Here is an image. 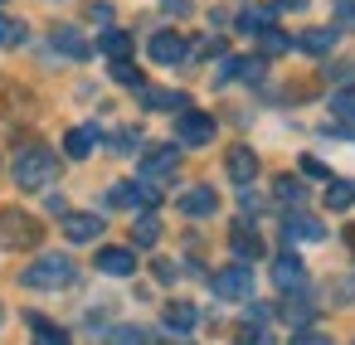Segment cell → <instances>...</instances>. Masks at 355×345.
Wrapping results in <instances>:
<instances>
[{
	"label": "cell",
	"instance_id": "ba28073f",
	"mask_svg": "<svg viewBox=\"0 0 355 345\" xmlns=\"http://www.w3.org/2000/svg\"><path fill=\"white\" fill-rule=\"evenodd\" d=\"M146 54H151V64H161V69H171V64H180L190 49H185V39L175 35V30H161V35H151V44H146Z\"/></svg>",
	"mask_w": 355,
	"mask_h": 345
},
{
	"label": "cell",
	"instance_id": "d4e9b609",
	"mask_svg": "<svg viewBox=\"0 0 355 345\" xmlns=\"http://www.w3.org/2000/svg\"><path fill=\"white\" fill-rule=\"evenodd\" d=\"M146 107H166V112H185V93H141Z\"/></svg>",
	"mask_w": 355,
	"mask_h": 345
},
{
	"label": "cell",
	"instance_id": "5b68a950",
	"mask_svg": "<svg viewBox=\"0 0 355 345\" xmlns=\"http://www.w3.org/2000/svg\"><path fill=\"white\" fill-rule=\"evenodd\" d=\"M161 195H156V185H146V180H122V185H112L107 190V204L112 209H151Z\"/></svg>",
	"mask_w": 355,
	"mask_h": 345
},
{
	"label": "cell",
	"instance_id": "484cf974",
	"mask_svg": "<svg viewBox=\"0 0 355 345\" xmlns=\"http://www.w3.org/2000/svg\"><path fill=\"white\" fill-rule=\"evenodd\" d=\"M277 200L287 204V214H297V209H302V185H297L292 175H282V180H277Z\"/></svg>",
	"mask_w": 355,
	"mask_h": 345
},
{
	"label": "cell",
	"instance_id": "d590c367",
	"mask_svg": "<svg viewBox=\"0 0 355 345\" xmlns=\"http://www.w3.org/2000/svg\"><path fill=\"white\" fill-rule=\"evenodd\" d=\"M44 204H49V214H69V204H64V195H49Z\"/></svg>",
	"mask_w": 355,
	"mask_h": 345
},
{
	"label": "cell",
	"instance_id": "e575fe53",
	"mask_svg": "<svg viewBox=\"0 0 355 345\" xmlns=\"http://www.w3.org/2000/svg\"><path fill=\"white\" fill-rule=\"evenodd\" d=\"M156 277H161V282H175V263L161 258V263H156Z\"/></svg>",
	"mask_w": 355,
	"mask_h": 345
},
{
	"label": "cell",
	"instance_id": "8fae6325",
	"mask_svg": "<svg viewBox=\"0 0 355 345\" xmlns=\"http://www.w3.org/2000/svg\"><path fill=\"white\" fill-rule=\"evenodd\" d=\"M64 238H69V243H93V238H103V214H64Z\"/></svg>",
	"mask_w": 355,
	"mask_h": 345
},
{
	"label": "cell",
	"instance_id": "4dcf8cb0",
	"mask_svg": "<svg viewBox=\"0 0 355 345\" xmlns=\"http://www.w3.org/2000/svg\"><path fill=\"white\" fill-rule=\"evenodd\" d=\"M263 39V54H282V49H292V39L282 35V30H268V35H258Z\"/></svg>",
	"mask_w": 355,
	"mask_h": 345
},
{
	"label": "cell",
	"instance_id": "74e56055",
	"mask_svg": "<svg viewBox=\"0 0 355 345\" xmlns=\"http://www.w3.org/2000/svg\"><path fill=\"white\" fill-rule=\"evenodd\" d=\"M166 10H171V15H185V10H190V0H166Z\"/></svg>",
	"mask_w": 355,
	"mask_h": 345
},
{
	"label": "cell",
	"instance_id": "d6a6232c",
	"mask_svg": "<svg viewBox=\"0 0 355 345\" xmlns=\"http://www.w3.org/2000/svg\"><path fill=\"white\" fill-rule=\"evenodd\" d=\"M302 175H316V180H331V175H326V166H321L316 156H302Z\"/></svg>",
	"mask_w": 355,
	"mask_h": 345
},
{
	"label": "cell",
	"instance_id": "603a6c76",
	"mask_svg": "<svg viewBox=\"0 0 355 345\" xmlns=\"http://www.w3.org/2000/svg\"><path fill=\"white\" fill-rule=\"evenodd\" d=\"M103 54H112V64H122V59L132 54V35H127V30H107V35H103Z\"/></svg>",
	"mask_w": 355,
	"mask_h": 345
},
{
	"label": "cell",
	"instance_id": "7a4b0ae2",
	"mask_svg": "<svg viewBox=\"0 0 355 345\" xmlns=\"http://www.w3.org/2000/svg\"><path fill=\"white\" fill-rule=\"evenodd\" d=\"M78 272H73V263L64 258V253H44V258H35L25 272H20V282L25 287H35V292H59V287H69Z\"/></svg>",
	"mask_w": 355,
	"mask_h": 345
},
{
	"label": "cell",
	"instance_id": "52a82bcc",
	"mask_svg": "<svg viewBox=\"0 0 355 345\" xmlns=\"http://www.w3.org/2000/svg\"><path fill=\"white\" fill-rule=\"evenodd\" d=\"M272 287H277V292H306V267H302V258L277 253V258H272Z\"/></svg>",
	"mask_w": 355,
	"mask_h": 345
},
{
	"label": "cell",
	"instance_id": "30bf717a",
	"mask_svg": "<svg viewBox=\"0 0 355 345\" xmlns=\"http://www.w3.org/2000/svg\"><path fill=\"white\" fill-rule=\"evenodd\" d=\"M175 166H180V151H175V146H156V151H146L141 175H146V180H171Z\"/></svg>",
	"mask_w": 355,
	"mask_h": 345
},
{
	"label": "cell",
	"instance_id": "83f0119b",
	"mask_svg": "<svg viewBox=\"0 0 355 345\" xmlns=\"http://www.w3.org/2000/svg\"><path fill=\"white\" fill-rule=\"evenodd\" d=\"M0 44H6V49L25 44V25H20V20H6V15H0Z\"/></svg>",
	"mask_w": 355,
	"mask_h": 345
},
{
	"label": "cell",
	"instance_id": "1f68e13d",
	"mask_svg": "<svg viewBox=\"0 0 355 345\" xmlns=\"http://www.w3.org/2000/svg\"><path fill=\"white\" fill-rule=\"evenodd\" d=\"M292 345H331V335H321V330H297Z\"/></svg>",
	"mask_w": 355,
	"mask_h": 345
},
{
	"label": "cell",
	"instance_id": "d6986e66",
	"mask_svg": "<svg viewBox=\"0 0 355 345\" xmlns=\"http://www.w3.org/2000/svg\"><path fill=\"white\" fill-rule=\"evenodd\" d=\"M54 44H59L69 59H88V54H93V44H88L78 30H69V25H64V30H54Z\"/></svg>",
	"mask_w": 355,
	"mask_h": 345
},
{
	"label": "cell",
	"instance_id": "8992f818",
	"mask_svg": "<svg viewBox=\"0 0 355 345\" xmlns=\"http://www.w3.org/2000/svg\"><path fill=\"white\" fill-rule=\"evenodd\" d=\"M175 136H180V146H209V141H214V117L185 107L180 122H175Z\"/></svg>",
	"mask_w": 355,
	"mask_h": 345
},
{
	"label": "cell",
	"instance_id": "2e32d148",
	"mask_svg": "<svg viewBox=\"0 0 355 345\" xmlns=\"http://www.w3.org/2000/svg\"><path fill=\"white\" fill-rule=\"evenodd\" d=\"M93 146H98V127H73V132L64 136V156H69V161H83Z\"/></svg>",
	"mask_w": 355,
	"mask_h": 345
},
{
	"label": "cell",
	"instance_id": "60d3db41",
	"mask_svg": "<svg viewBox=\"0 0 355 345\" xmlns=\"http://www.w3.org/2000/svg\"><path fill=\"white\" fill-rule=\"evenodd\" d=\"M0 6H6V0H0Z\"/></svg>",
	"mask_w": 355,
	"mask_h": 345
},
{
	"label": "cell",
	"instance_id": "7c38bea8",
	"mask_svg": "<svg viewBox=\"0 0 355 345\" xmlns=\"http://www.w3.org/2000/svg\"><path fill=\"white\" fill-rule=\"evenodd\" d=\"M214 209H219V200H214L209 185H190V190L180 195V214H190V219H209Z\"/></svg>",
	"mask_w": 355,
	"mask_h": 345
},
{
	"label": "cell",
	"instance_id": "ffe728a7",
	"mask_svg": "<svg viewBox=\"0 0 355 345\" xmlns=\"http://www.w3.org/2000/svg\"><path fill=\"white\" fill-rule=\"evenodd\" d=\"M355 204V180H326V209H350Z\"/></svg>",
	"mask_w": 355,
	"mask_h": 345
},
{
	"label": "cell",
	"instance_id": "e0dca14e",
	"mask_svg": "<svg viewBox=\"0 0 355 345\" xmlns=\"http://www.w3.org/2000/svg\"><path fill=\"white\" fill-rule=\"evenodd\" d=\"M297 49H302V54H311V59H321V54H331V49H336V30H306V35L297 39Z\"/></svg>",
	"mask_w": 355,
	"mask_h": 345
},
{
	"label": "cell",
	"instance_id": "f546056e",
	"mask_svg": "<svg viewBox=\"0 0 355 345\" xmlns=\"http://www.w3.org/2000/svg\"><path fill=\"white\" fill-rule=\"evenodd\" d=\"M107 345H146V330H141V326H117Z\"/></svg>",
	"mask_w": 355,
	"mask_h": 345
},
{
	"label": "cell",
	"instance_id": "5bb4252c",
	"mask_svg": "<svg viewBox=\"0 0 355 345\" xmlns=\"http://www.w3.org/2000/svg\"><path fill=\"white\" fill-rule=\"evenodd\" d=\"M224 170H229V180H234V185H248V180L258 175V156H253L248 146H234V151H229V161H224Z\"/></svg>",
	"mask_w": 355,
	"mask_h": 345
},
{
	"label": "cell",
	"instance_id": "9a60e30c",
	"mask_svg": "<svg viewBox=\"0 0 355 345\" xmlns=\"http://www.w3.org/2000/svg\"><path fill=\"white\" fill-rule=\"evenodd\" d=\"M272 20H277V6H253V10L239 15V30H243V35H268Z\"/></svg>",
	"mask_w": 355,
	"mask_h": 345
},
{
	"label": "cell",
	"instance_id": "3957f363",
	"mask_svg": "<svg viewBox=\"0 0 355 345\" xmlns=\"http://www.w3.org/2000/svg\"><path fill=\"white\" fill-rule=\"evenodd\" d=\"M40 238H44V229L25 209H6V214H0V243H6V248H30Z\"/></svg>",
	"mask_w": 355,
	"mask_h": 345
},
{
	"label": "cell",
	"instance_id": "cb8c5ba5",
	"mask_svg": "<svg viewBox=\"0 0 355 345\" xmlns=\"http://www.w3.org/2000/svg\"><path fill=\"white\" fill-rule=\"evenodd\" d=\"M132 238H137L141 248L161 243V219H156V214H141V219H137V229H132Z\"/></svg>",
	"mask_w": 355,
	"mask_h": 345
},
{
	"label": "cell",
	"instance_id": "ac0fdd59",
	"mask_svg": "<svg viewBox=\"0 0 355 345\" xmlns=\"http://www.w3.org/2000/svg\"><path fill=\"white\" fill-rule=\"evenodd\" d=\"M166 326L185 335V330H195V326H200V311H195L190 301H171V306H166Z\"/></svg>",
	"mask_w": 355,
	"mask_h": 345
},
{
	"label": "cell",
	"instance_id": "7402d4cb",
	"mask_svg": "<svg viewBox=\"0 0 355 345\" xmlns=\"http://www.w3.org/2000/svg\"><path fill=\"white\" fill-rule=\"evenodd\" d=\"M30 326H35V345H69V330H64V326H54V321L30 316Z\"/></svg>",
	"mask_w": 355,
	"mask_h": 345
},
{
	"label": "cell",
	"instance_id": "4fadbf2b",
	"mask_svg": "<svg viewBox=\"0 0 355 345\" xmlns=\"http://www.w3.org/2000/svg\"><path fill=\"white\" fill-rule=\"evenodd\" d=\"M98 272H107V277H132V272H137V253H132V248H103V253H98Z\"/></svg>",
	"mask_w": 355,
	"mask_h": 345
},
{
	"label": "cell",
	"instance_id": "f35d334b",
	"mask_svg": "<svg viewBox=\"0 0 355 345\" xmlns=\"http://www.w3.org/2000/svg\"><path fill=\"white\" fill-rule=\"evenodd\" d=\"M306 0H277V10H302Z\"/></svg>",
	"mask_w": 355,
	"mask_h": 345
},
{
	"label": "cell",
	"instance_id": "836d02e7",
	"mask_svg": "<svg viewBox=\"0 0 355 345\" xmlns=\"http://www.w3.org/2000/svg\"><path fill=\"white\" fill-rule=\"evenodd\" d=\"M268 316H272V311H268V306H258V301H253V306H248V330H253V326H263V321H268Z\"/></svg>",
	"mask_w": 355,
	"mask_h": 345
},
{
	"label": "cell",
	"instance_id": "8d00e7d4",
	"mask_svg": "<svg viewBox=\"0 0 355 345\" xmlns=\"http://www.w3.org/2000/svg\"><path fill=\"white\" fill-rule=\"evenodd\" d=\"M340 20H345V25H355V0H340Z\"/></svg>",
	"mask_w": 355,
	"mask_h": 345
},
{
	"label": "cell",
	"instance_id": "9c48e42d",
	"mask_svg": "<svg viewBox=\"0 0 355 345\" xmlns=\"http://www.w3.org/2000/svg\"><path fill=\"white\" fill-rule=\"evenodd\" d=\"M282 238H292V243H321L326 238V229H321V219H311V214H287L282 219Z\"/></svg>",
	"mask_w": 355,
	"mask_h": 345
},
{
	"label": "cell",
	"instance_id": "f1b7e54d",
	"mask_svg": "<svg viewBox=\"0 0 355 345\" xmlns=\"http://www.w3.org/2000/svg\"><path fill=\"white\" fill-rule=\"evenodd\" d=\"M112 78H117L122 88H141V83H146V78H141V69H132L127 59H122V64H112Z\"/></svg>",
	"mask_w": 355,
	"mask_h": 345
},
{
	"label": "cell",
	"instance_id": "44dd1931",
	"mask_svg": "<svg viewBox=\"0 0 355 345\" xmlns=\"http://www.w3.org/2000/svg\"><path fill=\"white\" fill-rule=\"evenodd\" d=\"M229 248H234V258H239V263H248V258H258V253H263L258 233H248V229H234V233H229Z\"/></svg>",
	"mask_w": 355,
	"mask_h": 345
},
{
	"label": "cell",
	"instance_id": "277c9868",
	"mask_svg": "<svg viewBox=\"0 0 355 345\" xmlns=\"http://www.w3.org/2000/svg\"><path fill=\"white\" fill-rule=\"evenodd\" d=\"M209 287H214V297H224V301H248V297H253V272H248V263H229V267H219V272L209 277Z\"/></svg>",
	"mask_w": 355,
	"mask_h": 345
},
{
	"label": "cell",
	"instance_id": "4316f807",
	"mask_svg": "<svg viewBox=\"0 0 355 345\" xmlns=\"http://www.w3.org/2000/svg\"><path fill=\"white\" fill-rule=\"evenodd\" d=\"M331 112H336L340 122H355V88H340V93L331 98Z\"/></svg>",
	"mask_w": 355,
	"mask_h": 345
},
{
	"label": "cell",
	"instance_id": "6da1fadb",
	"mask_svg": "<svg viewBox=\"0 0 355 345\" xmlns=\"http://www.w3.org/2000/svg\"><path fill=\"white\" fill-rule=\"evenodd\" d=\"M10 175H15L20 190H44V185L59 175V161H54L49 146H25V151L10 161Z\"/></svg>",
	"mask_w": 355,
	"mask_h": 345
},
{
	"label": "cell",
	"instance_id": "ab89813d",
	"mask_svg": "<svg viewBox=\"0 0 355 345\" xmlns=\"http://www.w3.org/2000/svg\"><path fill=\"white\" fill-rule=\"evenodd\" d=\"M345 243H350V253H355V224H350V229H345Z\"/></svg>",
	"mask_w": 355,
	"mask_h": 345
}]
</instances>
